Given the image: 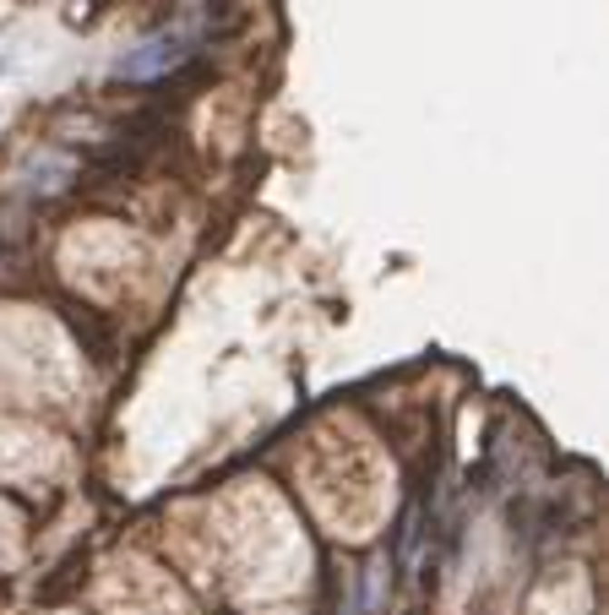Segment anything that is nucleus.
<instances>
[{"mask_svg": "<svg viewBox=\"0 0 609 615\" xmlns=\"http://www.w3.org/2000/svg\"><path fill=\"white\" fill-rule=\"evenodd\" d=\"M185 55V33H152L147 44H136L131 55H120V76H163L174 60Z\"/></svg>", "mask_w": 609, "mask_h": 615, "instance_id": "obj_1", "label": "nucleus"}]
</instances>
